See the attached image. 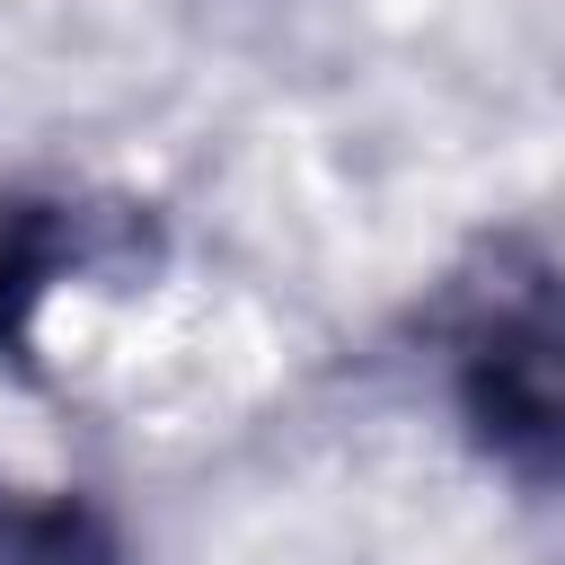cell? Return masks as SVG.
Wrapping results in <instances>:
<instances>
[{
    "mask_svg": "<svg viewBox=\"0 0 565 565\" xmlns=\"http://www.w3.org/2000/svg\"><path fill=\"white\" fill-rule=\"evenodd\" d=\"M424 344L468 459L539 503H565V247L530 230L477 238L441 274Z\"/></svg>",
    "mask_w": 565,
    "mask_h": 565,
    "instance_id": "obj_1",
    "label": "cell"
},
{
    "mask_svg": "<svg viewBox=\"0 0 565 565\" xmlns=\"http://www.w3.org/2000/svg\"><path fill=\"white\" fill-rule=\"evenodd\" d=\"M150 256H159L150 203L88 194V185H0V371L35 380L44 309L71 282L132 274Z\"/></svg>",
    "mask_w": 565,
    "mask_h": 565,
    "instance_id": "obj_2",
    "label": "cell"
},
{
    "mask_svg": "<svg viewBox=\"0 0 565 565\" xmlns=\"http://www.w3.org/2000/svg\"><path fill=\"white\" fill-rule=\"evenodd\" d=\"M0 565H132V547L97 494L0 468Z\"/></svg>",
    "mask_w": 565,
    "mask_h": 565,
    "instance_id": "obj_3",
    "label": "cell"
}]
</instances>
